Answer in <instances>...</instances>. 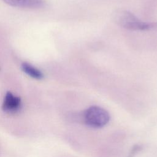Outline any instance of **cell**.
<instances>
[{
  "label": "cell",
  "mask_w": 157,
  "mask_h": 157,
  "mask_svg": "<svg viewBox=\"0 0 157 157\" xmlns=\"http://www.w3.org/2000/svg\"><path fill=\"white\" fill-rule=\"evenodd\" d=\"M115 19L120 26L128 29L143 31L157 28V23H145L128 11L117 12Z\"/></svg>",
  "instance_id": "obj_1"
},
{
  "label": "cell",
  "mask_w": 157,
  "mask_h": 157,
  "mask_svg": "<svg viewBox=\"0 0 157 157\" xmlns=\"http://www.w3.org/2000/svg\"><path fill=\"white\" fill-rule=\"evenodd\" d=\"M82 117L83 121L93 128L103 127L110 119L107 111L98 106H91L85 110L83 113Z\"/></svg>",
  "instance_id": "obj_2"
},
{
  "label": "cell",
  "mask_w": 157,
  "mask_h": 157,
  "mask_svg": "<svg viewBox=\"0 0 157 157\" xmlns=\"http://www.w3.org/2000/svg\"><path fill=\"white\" fill-rule=\"evenodd\" d=\"M21 105V99L19 97L14 96L12 93L7 92L4 97L2 109L7 112H15Z\"/></svg>",
  "instance_id": "obj_3"
},
{
  "label": "cell",
  "mask_w": 157,
  "mask_h": 157,
  "mask_svg": "<svg viewBox=\"0 0 157 157\" xmlns=\"http://www.w3.org/2000/svg\"><path fill=\"white\" fill-rule=\"evenodd\" d=\"M10 6L23 8L37 9L44 6V0H3Z\"/></svg>",
  "instance_id": "obj_4"
},
{
  "label": "cell",
  "mask_w": 157,
  "mask_h": 157,
  "mask_svg": "<svg viewBox=\"0 0 157 157\" xmlns=\"http://www.w3.org/2000/svg\"><path fill=\"white\" fill-rule=\"evenodd\" d=\"M21 68L25 73L33 78L40 80L44 77V74L40 70L28 63H23L21 65Z\"/></svg>",
  "instance_id": "obj_5"
}]
</instances>
